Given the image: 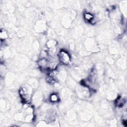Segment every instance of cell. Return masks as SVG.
Masks as SVG:
<instances>
[{"label":"cell","instance_id":"obj_2","mask_svg":"<svg viewBox=\"0 0 127 127\" xmlns=\"http://www.w3.org/2000/svg\"><path fill=\"white\" fill-rule=\"evenodd\" d=\"M59 61L65 65H69L71 62V57L69 54L66 51L61 50L58 54Z\"/></svg>","mask_w":127,"mask_h":127},{"label":"cell","instance_id":"obj_6","mask_svg":"<svg viewBox=\"0 0 127 127\" xmlns=\"http://www.w3.org/2000/svg\"><path fill=\"white\" fill-rule=\"evenodd\" d=\"M84 19L89 22H91V21L94 19V16L93 15L88 13H86L84 14Z\"/></svg>","mask_w":127,"mask_h":127},{"label":"cell","instance_id":"obj_7","mask_svg":"<svg viewBox=\"0 0 127 127\" xmlns=\"http://www.w3.org/2000/svg\"><path fill=\"white\" fill-rule=\"evenodd\" d=\"M50 100L51 101V102L53 103H56L58 102L59 100V98L58 95L57 94H54L51 95L50 97Z\"/></svg>","mask_w":127,"mask_h":127},{"label":"cell","instance_id":"obj_1","mask_svg":"<svg viewBox=\"0 0 127 127\" xmlns=\"http://www.w3.org/2000/svg\"><path fill=\"white\" fill-rule=\"evenodd\" d=\"M32 89L31 87L27 86V87L23 86L20 90V94L21 99L24 101L25 103H28L30 100Z\"/></svg>","mask_w":127,"mask_h":127},{"label":"cell","instance_id":"obj_5","mask_svg":"<svg viewBox=\"0 0 127 127\" xmlns=\"http://www.w3.org/2000/svg\"><path fill=\"white\" fill-rule=\"evenodd\" d=\"M57 66H58V63L55 61L49 62L48 70H49L50 71H54L56 69Z\"/></svg>","mask_w":127,"mask_h":127},{"label":"cell","instance_id":"obj_3","mask_svg":"<svg viewBox=\"0 0 127 127\" xmlns=\"http://www.w3.org/2000/svg\"><path fill=\"white\" fill-rule=\"evenodd\" d=\"M49 61L46 58H42L38 62V65L41 69L44 70H48Z\"/></svg>","mask_w":127,"mask_h":127},{"label":"cell","instance_id":"obj_9","mask_svg":"<svg viewBox=\"0 0 127 127\" xmlns=\"http://www.w3.org/2000/svg\"><path fill=\"white\" fill-rule=\"evenodd\" d=\"M55 43L56 42L53 40L49 41L47 43V46H48L49 48H52L54 46Z\"/></svg>","mask_w":127,"mask_h":127},{"label":"cell","instance_id":"obj_8","mask_svg":"<svg viewBox=\"0 0 127 127\" xmlns=\"http://www.w3.org/2000/svg\"><path fill=\"white\" fill-rule=\"evenodd\" d=\"M0 36H1V40L6 39L7 38V34L4 29H1V33H0Z\"/></svg>","mask_w":127,"mask_h":127},{"label":"cell","instance_id":"obj_4","mask_svg":"<svg viewBox=\"0 0 127 127\" xmlns=\"http://www.w3.org/2000/svg\"><path fill=\"white\" fill-rule=\"evenodd\" d=\"M125 102H126V100L124 98L121 97H119L116 99L115 104L117 106L119 107H121L124 106Z\"/></svg>","mask_w":127,"mask_h":127}]
</instances>
